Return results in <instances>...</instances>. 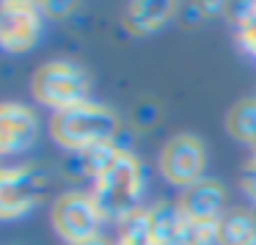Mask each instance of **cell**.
I'll use <instances>...</instances> for the list:
<instances>
[{
    "label": "cell",
    "instance_id": "6da1fadb",
    "mask_svg": "<svg viewBox=\"0 0 256 245\" xmlns=\"http://www.w3.org/2000/svg\"><path fill=\"white\" fill-rule=\"evenodd\" d=\"M140 190H144V171H140L138 160L130 152L118 149L94 176L91 198H94L100 215L113 218V220H127L130 215L138 212L135 204L140 198Z\"/></svg>",
    "mask_w": 256,
    "mask_h": 245
},
{
    "label": "cell",
    "instance_id": "7a4b0ae2",
    "mask_svg": "<svg viewBox=\"0 0 256 245\" xmlns=\"http://www.w3.org/2000/svg\"><path fill=\"white\" fill-rule=\"evenodd\" d=\"M118 132V118L113 110L96 102H80L66 110H56L50 118V135L56 144L72 152H88L96 146H108Z\"/></svg>",
    "mask_w": 256,
    "mask_h": 245
},
{
    "label": "cell",
    "instance_id": "3957f363",
    "mask_svg": "<svg viewBox=\"0 0 256 245\" xmlns=\"http://www.w3.org/2000/svg\"><path fill=\"white\" fill-rule=\"evenodd\" d=\"M30 94H34V100H39L42 105L52 108V110H66L72 105L86 102L88 80L72 64L50 61L34 72V78H30Z\"/></svg>",
    "mask_w": 256,
    "mask_h": 245
},
{
    "label": "cell",
    "instance_id": "277c9868",
    "mask_svg": "<svg viewBox=\"0 0 256 245\" xmlns=\"http://www.w3.org/2000/svg\"><path fill=\"white\" fill-rule=\"evenodd\" d=\"M47 193V174L36 162L0 171V220L25 215Z\"/></svg>",
    "mask_w": 256,
    "mask_h": 245
},
{
    "label": "cell",
    "instance_id": "5b68a950",
    "mask_svg": "<svg viewBox=\"0 0 256 245\" xmlns=\"http://www.w3.org/2000/svg\"><path fill=\"white\" fill-rule=\"evenodd\" d=\"M100 210L94 198L86 193H64L56 198L50 210V223L58 232V237L66 240L69 245H83L96 240V226H100Z\"/></svg>",
    "mask_w": 256,
    "mask_h": 245
},
{
    "label": "cell",
    "instance_id": "8992f818",
    "mask_svg": "<svg viewBox=\"0 0 256 245\" xmlns=\"http://www.w3.org/2000/svg\"><path fill=\"white\" fill-rule=\"evenodd\" d=\"M160 171L176 188L201 182L204 171V146L196 135H174L160 152Z\"/></svg>",
    "mask_w": 256,
    "mask_h": 245
},
{
    "label": "cell",
    "instance_id": "52a82bcc",
    "mask_svg": "<svg viewBox=\"0 0 256 245\" xmlns=\"http://www.w3.org/2000/svg\"><path fill=\"white\" fill-rule=\"evenodd\" d=\"M36 3L8 0L0 3V47L8 52H28L39 39Z\"/></svg>",
    "mask_w": 256,
    "mask_h": 245
},
{
    "label": "cell",
    "instance_id": "ba28073f",
    "mask_svg": "<svg viewBox=\"0 0 256 245\" xmlns=\"http://www.w3.org/2000/svg\"><path fill=\"white\" fill-rule=\"evenodd\" d=\"M36 140V116L20 102H0V154L28 149Z\"/></svg>",
    "mask_w": 256,
    "mask_h": 245
},
{
    "label": "cell",
    "instance_id": "9c48e42d",
    "mask_svg": "<svg viewBox=\"0 0 256 245\" xmlns=\"http://www.w3.org/2000/svg\"><path fill=\"white\" fill-rule=\"evenodd\" d=\"M223 204H226V193L218 182L212 179H201V182L184 188L182 198H179V210L188 220H201V223H218L220 220Z\"/></svg>",
    "mask_w": 256,
    "mask_h": 245
},
{
    "label": "cell",
    "instance_id": "30bf717a",
    "mask_svg": "<svg viewBox=\"0 0 256 245\" xmlns=\"http://www.w3.org/2000/svg\"><path fill=\"white\" fill-rule=\"evenodd\" d=\"M176 8L179 3H174V0H132L122 12V25L132 36H144L157 30L162 22H168Z\"/></svg>",
    "mask_w": 256,
    "mask_h": 245
},
{
    "label": "cell",
    "instance_id": "8fae6325",
    "mask_svg": "<svg viewBox=\"0 0 256 245\" xmlns=\"http://www.w3.org/2000/svg\"><path fill=\"white\" fill-rule=\"evenodd\" d=\"M149 212V234L154 245H176L179 240V228H182V210L179 204H160Z\"/></svg>",
    "mask_w": 256,
    "mask_h": 245
},
{
    "label": "cell",
    "instance_id": "7c38bea8",
    "mask_svg": "<svg viewBox=\"0 0 256 245\" xmlns=\"http://www.w3.org/2000/svg\"><path fill=\"white\" fill-rule=\"evenodd\" d=\"M218 240L220 245H256V226L248 212L234 210L218 220Z\"/></svg>",
    "mask_w": 256,
    "mask_h": 245
},
{
    "label": "cell",
    "instance_id": "4fadbf2b",
    "mask_svg": "<svg viewBox=\"0 0 256 245\" xmlns=\"http://www.w3.org/2000/svg\"><path fill=\"white\" fill-rule=\"evenodd\" d=\"M226 130L234 140L254 144L256 140V100H240L226 113Z\"/></svg>",
    "mask_w": 256,
    "mask_h": 245
},
{
    "label": "cell",
    "instance_id": "5bb4252c",
    "mask_svg": "<svg viewBox=\"0 0 256 245\" xmlns=\"http://www.w3.org/2000/svg\"><path fill=\"white\" fill-rule=\"evenodd\" d=\"M176 245H220L218 240V223H201V220H182Z\"/></svg>",
    "mask_w": 256,
    "mask_h": 245
},
{
    "label": "cell",
    "instance_id": "9a60e30c",
    "mask_svg": "<svg viewBox=\"0 0 256 245\" xmlns=\"http://www.w3.org/2000/svg\"><path fill=\"white\" fill-rule=\"evenodd\" d=\"M116 245H154L149 234V212H135L124 220L122 240Z\"/></svg>",
    "mask_w": 256,
    "mask_h": 245
},
{
    "label": "cell",
    "instance_id": "2e32d148",
    "mask_svg": "<svg viewBox=\"0 0 256 245\" xmlns=\"http://www.w3.org/2000/svg\"><path fill=\"white\" fill-rule=\"evenodd\" d=\"M240 44H242L245 52L256 56V3L248 6V12L240 20Z\"/></svg>",
    "mask_w": 256,
    "mask_h": 245
},
{
    "label": "cell",
    "instance_id": "e0dca14e",
    "mask_svg": "<svg viewBox=\"0 0 256 245\" xmlns=\"http://www.w3.org/2000/svg\"><path fill=\"white\" fill-rule=\"evenodd\" d=\"M242 190L256 201V157H250L242 168Z\"/></svg>",
    "mask_w": 256,
    "mask_h": 245
},
{
    "label": "cell",
    "instance_id": "ac0fdd59",
    "mask_svg": "<svg viewBox=\"0 0 256 245\" xmlns=\"http://www.w3.org/2000/svg\"><path fill=\"white\" fill-rule=\"evenodd\" d=\"M39 8H44L47 14H50V17H64V14L66 12H72V3H42Z\"/></svg>",
    "mask_w": 256,
    "mask_h": 245
},
{
    "label": "cell",
    "instance_id": "d6986e66",
    "mask_svg": "<svg viewBox=\"0 0 256 245\" xmlns=\"http://www.w3.org/2000/svg\"><path fill=\"white\" fill-rule=\"evenodd\" d=\"M83 245H108V242H105V240L96 237V240H91V242H83Z\"/></svg>",
    "mask_w": 256,
    "mask_h": 245
},
{
    "label": "cell",
    "instance_id": "ffe728a7",
    "mask_svg": "<svg viewBox=\"0 0 256 245\" xmlns=\"http://www.w3.org/2000/svg\"><path fill=\"white\" fill-rule=\"evenodd\" d=\"M250 146H254V157H256V140H254V144H250Z\"/></svg>",
    "mask_w": 256,
    "mask_h": 245
},
{
    "label": "cell",
    "instance_id": "44dd1931",
    "mask_svg": "<svg viewBox=\"0 0 256 245\" xmlns=\"http://www.w3.org/2000/svg\"><path fill=\"white\" fill-rule=\"evenodd\" d=\"M0 171H3V168H0Z\"/></svg>",
    "mask_w": 256,
    "mask_h": 245
}]
</instances>
